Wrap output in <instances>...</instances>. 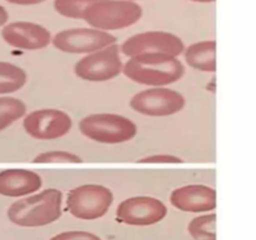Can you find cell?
Listing matches in <instances>:
<instances>
[{"label": "cell", "mask_w": 256, "mask_h": 240, "mask_svg": "<svg viewBox=\"0 0 256 240\" xmlns=\"http://www.w3.org/2000/svg\"><path fill=\"white\" fill-rule=\"evenodd\" d=\"M2 38L10 46L22 50H38L52 42V34L42 25L32 22H14L5 24Z\"/></svg>", "instance_id": "obj_12"}, {"label": "cell", "mask_w": 256, "mask_h": 240, "mask_svg": "<svg viewBox=\"0 0 256 240\" xmlns=\"http://www.w3.org/2000/svg\"><path fill=\"white\" fill-rule=\"evenodd\" d=\"M34 162H82V159L74 152L65 150H52L36 155L32 160Z\"/></svg>", "instance_id": "obj_20"}, {"label": "cell", "mask_w": 256, "mask_h": 240, "mask_svg": "<svg viewBox=\"0 0 256 240\" xmlns=\"http://www.w3.org/2000/svg\"><path fill=\"white\" fill-rule=\"evenodd\" d=\"M192 2H215V0H192Z\"/></svg>", "instance_id": "obj_25"}, {"label": "cell", "mask_w": 256, "mask_h": 240, "mask_svg": "<svg viewBox=\"0 0 256 240\" xmlns=\"http://www.w3.org/2000/svg\"><path fill=\"white\" fill-rule=\"evenodd\" d=\"M188 65L200 72H214L216 70V42L202 40L184 49Z\"/></svg>", "instance_id": "obj_15"}, {"label": "cell", "mask_w": 256, "mask_h": 240, "mask_svg": "<svg viewBox=\"0 0 256 240\" xmlns=\"http://www.w3.org/2000/svg\"><path fill=\"white\" fill-rule=\"evenodd\" d=\"M50 240H102L98 235L92 232H82V230H70V232H60L52 236Z\"/></svg>", "instance_id": "obj_21"}, {"label": "cell", "mask_w": 256, "mask_h": 240, "mask_svg": "<svg viewBox=\"0 0 256 240\" xmlns=\"http://www.w3.org/2000/svg\"><path fill=\"white\" fill-rule=\"evenodd\" d=\"M184 95L166 86H152L136 92L130 99L132 110L148 116H169L185 106Z\"/></svg>", "instance_id": "obj_8"}, {"label": "cell", "mask_w": 256, "mask_h": 240, "mask_svg": "<svg viewBox=\"0 0 256 240\" xmlns=\"http://www.w3.org/2000/svg\"><path fill=\"white\" fill-rule=\"evenodd\" d=\"M42 180L38 172L28 169H5L0 172V195L20 198L38 192Z\"/></svg>", "instance_id": "obj_14"}, {"label": "cell", "mask_w": 256, "mask_h": 240, "mask_svg": "<svg viewBox=\"0 0 256 240\" xmlns=\"http://www.w3.org/2000/svg\"><path fill=\"white\" fill-rule=\"evenodd\" d=\"M122 66L120 46L112 44L78 60L74 72L88 82H108L116 78L122 72Z\"/></svg>", "instance_id": "obj_7"}, {"label": "cell", "mask_w": 256, "mask_h": 240, "mask_svg": "<svg viewBox=\"0 0 256 240\" xmlns=\"http://www.w3.org/2000/svg\"><path fill=\"white\" fill-rule=\"evenodd\" d=\"M185 66L178 56L164 52H144L130 58L122 66L129 79L150 86H166L182 79Z\"/></svg>", "instance_id": "obj_1"}, {"label": "cell", "mask_w": 256, "mask_h": 240, "mask_svg": "<svg viewBox=\"0 0 256 240\" xmlns=\"http://www.w3.org/2000/svg\"><path fill=\"white\" fill-rule=\"evenodd\" d=\"M26 80L28 75L22 68L9 62H0V95L18 92Z\"/></svg>", "instance_id": "obj_16"}, {"label": "cell", "mask_w": 256, "mask_h": 240, "mask_svg": "<svg viewBox=\"0 0 256 240\" xmlns=\"http://www.w3.org/2000/svg\"><path fill=\"white\" fill-rule=\"evenodd\" d=\"M22 126L26 134L38 140H52L70 132L72 120L59 109H38L25 115Z\"/></svg>", "instance_id": "obj_10"}, {"label": "cell", "mask_w": 256, "mask_h": 240, "mask_svg": "<svg viewBox=\"0 0 256 240\" xmlns=\"http://www.w3.org/2000/svg\"><path fill=\"white\" fill-rule=\"evenodd\" d=\"M170 202L182 212H209L216 208V192L214 188L208 185H185L172 190L170 194Z\"/></svg>", "instance_id": "obj_13"}, {"label": "cell", "mask_w": 256, "mask_h": 240, "mask_svg": "<svg viewBox=\"0 0 256 240\" xmlns=\"http://www.w3.org/2000/svg\"><path fill=\"white\" fill-rule=\"evenodd\" d=\"M129 2H136V0H129Z\"/></svg>", "instance_id": "obj_26"}, {"label": "cell", "mask_w": 256, "mask_h": 240, "mask_svg": "<svg viewBox=\"0 0 256 240\" xmlns=\"http://www.w3.org/2000/svg\"><path fill=\"white\" fill-rule=\"evenodd\" d=\"M114 202L109 188L99 184H84L68 192L66 210L78 219L94 220L104 216Z\"/></svg>", "instance_id": "obj_5"}, {"label": "cell", "mask_w": 256, "mask_h": 240, "mask_svg": "<svg viewBox=\"0 0 256 240\" xmlns=\"http://www.w3.org/2000/svg\"><path fill=\"white\" fill-rule=\"evenodd\" d=\"M215 225H216V214L212 212V214L194 218L189 222L188 230L194 240H216Z\"/></svg>", "instance_id": "obj_18"}, {"label": "cell", "mask_w": 256, "mask_h": 240, "mask_svg": "<svg viewBox=\"0 0 256 240\" xmlns=\"http://www.w3.org/2000/svg\"><path fill=\"white\" fill-rule=\"evenodd\" d=\"M52 45L58 50L70 54H90L109 45L116 44V36L95 28H72L54 35Z\"/></svg>", "instance_id": "obj_6"}, {"label": "cell", "mask_w": 256, "mask_h": 240, "mask_svg": "<svg viewBox=\"0 0 256 240\" xmlns=\"http://www.w3.org/2000/svg\"><path fill=\"white\" fill-rule=\"evenodd\" d=\"M62 192L60 190L45 189L12 202L8 209V218L18 226H44L62 216Z\"/></svg>", "instance_id": "obj_2"}, {"label": "cell", "mask_w": 256, "mask_h": 240, "mask_svg": "<svg viewBox=\"0 0 256 240\" xmlns=\"http://www.w3.org/2000/svg\"><path fill=\"white\" fill-rule=\"evenodd\" d=\"M168 214V208L162 200L152 196H132L125 199L116 209L120 222L135 226H148L162 222Z\"/></svg>", "instance_id": "obj_11"}, {"label": "cell", "mask_w": 256, "mask_h": 240, "mask_svg": "<svg viewBox=\"0 0 256 240\" xmlns=\"http://www.w3.org/2000/svg\"><path fill=\"white\" fill-rule=\"evenodd\" d=\"M102 0H54V9L58 14L72 19H82L88 8Z\"/></svg>", "instance_id": "obj_19"}, {"label": "cell", "mask_w": 256, "mask_h": 240, "mask_svg": "<svg viewBox=\"0 0 256 240\" xmlns=\"http://www.w3.org/2000/svg\"><path fill=\"white\" fill-rule=\"evenodd\" d=\"M142 16V8L129 0H102L88 8L82 20L92 28L104 30H120L136 24Z\"/></svg>", "instance_id": "obj_4"}, {"label": "cell", "mask_w": 256, "mask_h": 240, "mask_svg": "<svg viewBox=\"0 0 256 240\" xmlns=\"http://www.w3.org/2000/svg\"><path fill=\"white\" fill-rule=\"evenodd\" d=\"M6 2L15 5H36L42 4V2H46V0H6Z\"/></svg>", "instance_id": "obj_23"}, {"label": "cell", "mask_w": 256, "mask_h": 240, "mask_svg": "<svg viewBox=\"0 0 256 240\" xmlns=\"http://www.w3.org/2000/svg\"><path fill=\"white\" fill-rule=\"evenodd\" d=\"M82 134L102 144H120L136 136L138 126L132 119L112 112H96L79 122Z\"/></svg>", "instance_id": "obj_3"}, {"label": "cell", "mask_w": 256, "mask_h": 240, "mask_svg": "<svg viewBox=\"0 0 256 240\" xmlns=\"http://www.w3.org/2000/svg\"><path fill=\"white\" fill-rule=\"evenodd\" d=\"M9 20V12L2 5H0V28L4 26Z\"/></svg>", "instance_id": "obj_24"}, {"label": "cell", "mask_w": 256, "mask_h": 240, "mask_svg": "<svg viewBox=\"0 0 256 240\" xmlns=\"http://www.w3.org/2000/svg\"><path fill=\"white\" fill-rule=\"evenodd\" d=\"M26 114V105L14 96H0V132Z\"/></svg>", "instance_id": "obj_17"}, {"label": "cell", "mask_w": 256, "mask_h": 240, "mask_svg": "<svg viewBox=\"0 0 256 240\" xmlns=\"http://www.w3.org/2000/svg\"><path fill=\"white\" fill-rule=\"evenodd\" d=\"M139 162H182L179 156L170 154H154L149 156L142 158Z\"/></svg>", "instance_id": "obj_22"}, {"label": "cell", "mask_w": 256, "mask_h": 240, "mask_svg": "<svg viewBox=\"0 0 256 240\" xmlns=\"http://www.w3.org/2000/svg\"><path fill=\"white\" fill-rule=\"evenodd\" d=\"M184 42L178 35L162 30L138 32L120 45V52L129 58L144 52H164L179 56L184 52Z\"/></svg>", "instance_id": "obj_9"}]
</instances>
